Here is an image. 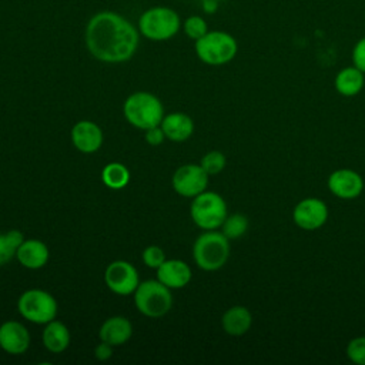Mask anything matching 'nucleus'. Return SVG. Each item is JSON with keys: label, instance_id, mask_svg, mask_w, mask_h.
<instances>
[{"label": "nucleus", "instance_id": "nucleus-15", "mask_svg": "<svg viewBox=\"0 0 365 365\" xmlns=\"http://www.w3.org/2000/svg\"><path fill=\"white\" fill-rule=\"evenodd\" d=\"M157 279L171 288H184L191 279V268L182 259H165L157 268Z\"/></svg>", "mask_w": 365, "mask_h": 365}, {"label": "nucleus", "instance_id": "nucleus-21", "mask_svg": "<svg viewBox=\"0 0 365 365\" xmlns=\"http://www.w3.org/2000/svg\"><path fill=\"white\" fill-rule=\"evenodd\" d=\"M43 344L47 351L53 354H60L67 349L70 344V331L60 321H50L46 324L43 331Z\"/></svg>", "mask_w": 365, "mask_h": 365}, {"label": "nucleus", "instance_id": "nucleus-30", "mask_svg": "<svg viewBox=\"0 0 365 365\" xmlns=\"http://www.w3.org/2000/svg\"><path fill=\"white\" fill-rule=\"evenodd\" d=\"M165 138V134L161 128V125H155V127H150L145 130V141L150 145H160Z\"/></svg>", "mask_w": 365, "mask_h": 365}, {"label": "nucleus", "instance_id": "nucleus-14", "mask_svg": "<svg viewBox=\"0 0 365 365\" xmlns=\"http://www.w3.org/2000/svg\"><path fill=\"white\" fill-rule=\"evenodd\" d=\"M71 141L78 151L91 154L101 147L103 131L96 123L83 120L76 123L71 128Z\"/></svg>", "mask_w": 365, "mask_h": 365}, {"label": "nucleus", "instance_id": "nucleus-3", "mask_svg": "<svg viewBox=\"0 0 365 365\" xmlns=\"http://www.w3.org/2000/svg\"><path fill=\"white\" fill-rule=\"evenodd\" d=\"M230 257V240L217 230H207L192 245V258L204 271H217Z\"/></svg>", "mask_w": 365, "mask_h": 365}, {"label": "nucleus", "instance_id": "nucleus-31", "mask_svg": "<svg viewBox=\"0 0 365 365\" xmlns=\"http://www.w3.org/2000/svg\"><path fill=\"white\" fill-rule=\"evenodd\" d=\"M94 355H96V358H97L98 361H106V359H108V358L113 355V345H110V344L101 341V342L96 346Z\"/></svg>", "mask_w": 365, "mask_h": 365}, {"label": "nucleus", "instance_id": "nucleus-2", "mask_svg": "<svg viewBox=\"0 0 365 365\" xmlns=\"http://www.w3.org/2000/svg\"><path fill=\"white\" fill-rule=\"evenodd\" d=\"M180 14L165 6H154L144 10L137 21L140 34L151 41H165L181 30Z\"/></svg>", "mask_w": 365, "mask_h": 365}, {"label": "nucleus", "instance_id": "nucleus-6", "mask_svg": "<svg viewBox=\"0 0 365 365\" xmlns=\"http://www.w3.org/2000/svg\"><path fill=\"white\" fill-rule=\"evenodd\" d=\"M137 309L148 318H160L173 307V295L167 285L158 279H147L138 284L134 291Z\"/></svg>", "mask_w": 365, "mask_h": 365}, {"label": "nucleus", "instance_id": "nucleus-20", "mask_svg": "<svg viewBox=\"0 0 365 365\" xmlns=\"http://www.w3.org/2000/svg\"><path fill=\"white\" fill-rule=\"evenodd\" d=\"M365 86V73L358 67L349 66L338 71L335 77V88L344 97H354L362 91Z\"/></svg>", "mask_w": 365, "mask_h": 365}, {"label": "nucleus", "instance_id": "nucleus-11", "mask_svg": "<svg viewBox=\"0 0 365 365\" xmlns=\"http://www.w3.org/2000/svg\"><path fill=\"white\" fill-rule=\"evenodd\" d=\"M292 220L304 231H315L328 220L327 204L315 197L301 200L292 210Z\"/></svg>", "mask_w": 365, "mask_h": 365}, {"label": "nucleus", "instance_id": "nucleus-29", "mask_svg": "<svg viewBox=\"0 0 365 365\" xmlns=\"http://www.w3.org/2000/svg\"><path fill=\"white\" fill-rule=\"evenodd\" d=\"M352 61L355 67H358L362 73H365V37L359 38L354 46Z\"/></svg>", "mask_w": 365, "mask_h": 365}, {"label": "nucleus", "instance_id": "nucleus-9", "mask_svg": "<svg viewBox=\"0 0 365 365\" xmlns=\"http://www.w3.org/2000/svg\"><path fill=\"white\" fill-rule=\"evenodd\" d=\"M104 282L114 294L130 295L137 289L140 278L134 265L127 261L117 259L107 265L104 271Z\"/></svg>", "mask_w": 365, "mask_h": 365}, {"label": "nucleus", "instance_id": "nucleus-27", "mask_svg": "<svg viewBox=\"0 0 365 365\" xmlns=\"http://www.w3.org/2000/svg\"><path fill=\"white\" fill-rule=\"evenodd\" d=\"M346 356L356 365H365V336H356L348 342Z\"/></svg>", "mask_w": 365, "mask_h": 365}, {"label": "nucleus", "instance_id": "nucleus-16", "mask_svg": "<svg viewBox=\"0 0 365 365\" xmlns=\"http://www.w3.org/2000/svg\"><path fill=\"white\" fill-rule=\"evenodd\" d=\"M48 257H50V251L47 245L43 241L36 238H30V240L24 238V241L20 244L16 252L17 261L29 269H38L44 267L48 261Z\"/></svg>", "mask_w": 365, "mask_h": 365}, {"label": "nucleus", "instance_id": "nucleus-18", "mask_svg": "<svg viewBox=\"0 0 365 365\" xmlns=\"http://www.w3.org/2000/svg\"><path fill=\"white\" fill-rule=\"evenodd\" d=\"M160 125L165 138L177 143L188 140L194 131V123L185 113H170L164 115Z\"/></svg>", "mask_w": 365, "mask_h": 365}, {"label": "nucleus", "instance_id": "nucleus-17", "mask_svg": "<svg viewBox=\"0 0 365 365\" xmlns=\"http://www.w3.org/2000/svg\"><path fill=\"white\" fill-rule=\"evenodd\" d=\"M100 339L117 346L125 344L133 335V325L125 317H111L106 319L100 328Z\"/></svg>", "mask_w": 365, "mask_h": 365}, {"label": "nucleus", "instance_id": "nucleus-23", "mask_svg": "<svg viewBox=\"0 0 365 365\" xmlns=\"http://www.w3.org/2000/svg\"><path fill=\"white\" fill-rule=\"evenodd\" d=\"M24 241V237L17 230H10L0 234V267L7 264L13 257H16L17 248Z\"/></svg>", "mask_w": 365, "mask_h": 365}, {"label": "nucleus", "instance_id": "nucleus-7", "mask_svg": "<svg viewBox=\"0 0 365 365\" xmlns=\"http://www.w3.org/2000/svg\"><path fill=\"white\" fill-rule=\"evenodd\" d=\"M190 215L194 224L204 231L217 230L222 225L227 212L224 198L214 191H202L192 198L190 205Z\"/></svg>", "mask_w": 365, "mask_h": 365}, {"label": "nucleus", "instance_id": "nucleus-13", "mask_svg": "<svg viewBox=\"0 0 365 365\" xmlns=\"http://www.w3.org/2000/svg\"><path fill=\"white\" fill-rule=\"evenodd\" d=\"M30 346L27 328L17 321H6L0 325V348L11 355L24 354Z\"/></svg>", "mask_w": 365, "mask_h": 365}, {"label": "nucleus", "instance_id": "nucleus-1", "mask_svg": "<svg viewBox=\"0 0 365 365\" xmlns=\"http://www.w3.org/2000/svg\"><path fill=\"white\" fill-rule=\"evenodd\" d=\"M84 40L90 54L103 63L117 64L128 61L140 43L138 29L123 14L103 10L93 14L84 30Z\"/></svg>", "mask_w": 365, "mask_h": 365}, {"label": "nucleus", "instance_id": "nucleus-12", "mask_svg": "<svg viewBox=\"0 0 365 365\" xmlns=\"http://www.w3.org/2000/svg\"><path fill=\"white\" fill-rule=\"evenodd\" d=\"M329 191L341 200H354L364 190L362 177L351 168H338L328 177Z\"/></svg>", "mask_w": 365, "mask_h": 365}, {"label": "nucleus", "instance_id": "nucleus-10", "mask_svg": "<svg viewBox=\"0 0 365 365\" xmlns=\"http://www.w3.org/2000/svg\"><path fill=\"white\" fill-rule=\"evenodd\" d=\"M208 177L210 175L200 164H185L175 170L171 182L177 194L181 197L194 198L195 195L205 191Z\"/></svg>", "mask_w": 365, "mask_h": 365}, {"label": "nucleus", "instance_id": "nucleus-28", "mask_svg": "<svg viewBox=\"0 0 365 365\" xmlns=\"http://www.w3.org/2000/svg\"><path fill=\"white\" fill-rule=\"evenodd\" d=\"M165 259L167 258H165V254H164L163 248H160L157 245H150L143 251V261L150 268L157 269Z\"/></svg>", "mask_w": 365, "mask_h": 365}, {"label": "nucleus", "instance_id": "nucleus-25", "mask_svg": "<svg viewBox=\"0 0 365 365\" xmlns=\"http://www.w3.org/2000/svg\"><path fill=\"white\" fill-rule=\"evenodd\" d=\"M181 30L188 38L195 41L208 31V24L204 17L198 14H191L181 23Z\"/></svg>", "mask_w": 365, "mask_h": 365}, {"label": "nucleus", "instance_id": "nucleus-22", "mask_svg": "<svg viewBox=\"0 0 365 365\" xmlns=\"http://www.w3.org/2000/svg\"><path fill=\"white\" fill-rule=\"evenodd\" d=\"M103 182L111 190H121L130 181V171L124 164L110 163L101 171Z\"/></svg>", "mask_w": 365, "mask_h": 365}, {"label": "nucleus", "instance_id": "nucleus-19", "mask_svg": "<svg viewBox=\"0 0 365 365\" xmlns=\"http://www.w3.org/2000/svg\"><path fill=\"white\" fill-rule=\"evenodd\" d=\"M222 329L231 336H241L248 332L252 325V315L248 308L234 305L228 308L221 318Z\"/></svg>", "mask_w": 365, "mask_h": 365}, {"label": "nucleus", "instance_id": "nucleus-4", "mask_svg": "<svg viewBox=\"0 0 365 365\" xmlns=\"http://www.w3.org/2000/svg\"><path fill=\"white\" fill-rule=\"evenodd\" d=\"M194 50L202 63L208 66H222L237 56L238 44L227 31L208 30L201 38L194 41Z\"/></svg>", "mask_w": 365, "mask_h": 365}, {"label": "nucleus", "instance_id": "nucleus-5", "mask_svg": "<svg viewBox=\"0 0 365 365\" xmlns=\"http://www.w3.org/2000/svg\"><path fill=\"white\" fill-rule=\"evenodd\" d=\"M123 111L127 121L140 130L160 125L164 118L161 101L147 91H137L128 96L124 101Z\"/></svg>", "mask_w": 365, "mask_h": 365}, {"label": "nucleus", "instance_id": "nucleus-26", "mask_svg": "<svg viewBox=\"0 0 365 365\" xmlns=\"http://www.w3.org/2000/svg\"><path fill=\"white\" fill-rule=\"evenodd\" d=\"M225 164H227V160H225V155L221 153V151H208L202 158H201V163L200 165L205 170V173L208 175H215V174H220L224 168H225Z\"/></svg>", "mask_w": 365, "mask_h": 365}, {"label": "nucleus", "instance_id": "nucleus-8", "mask_svg": "<svg viewBox=\"0 0 365 365\" xmlns=\"http://www.w3.org/2000/svg\"><path fill=\"white\" fill-rule=\"evenodd\" d=\"M17 309L23 318L33 324H47L57 315V301L54 297L38 288L24 291L17 301Z\"/></svg>", "mask_w": 365, "mask_h": 365}, {"label": "nucleus", "instance_id": "nucleus-24", "mask_svg": "<svg viewBox=\"0 0 365 365\" xmlns=\"http://www.w3.org/2000/svg\"><path fill=\"white\" fill-rule=\"evenodd\" d=\"M247 230H248V218L240 212L227 215L221 225V232L228 240H237V238L242 237Z\"/></svg>", "mask_w": 365, "mask_h": 365}]
</instances>
